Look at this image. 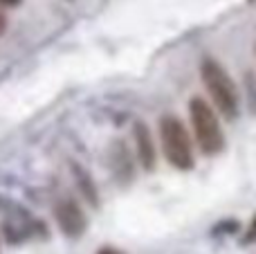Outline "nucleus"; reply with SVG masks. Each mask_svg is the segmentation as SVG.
<instances>
[{
    "mask_svg": "<svg viewBox=\"0 0 256 254\" xmlns=\"http://www.w3.org/2000/svg\"><path fill=\"white\" fill-rule=\"evenodd\" d=\"M238 230V225L234 223V220H227V223H220L216 228V232H222V234H232V232H236Z\"/></svg>",
    "mask_w": 256,
    "mask_h": 254,
    "instance_id": "1a4fd4ad",
    "label": "nucleus"
},
{
    "mask_svg": "<svg viewBox=\"0 0 256 254\" xmlns=\"http://www.w3.org/2000/svg\"><path fill=\"white\" fill-rule=\"evenodd\" d=\"M72 174H74V180H76V184H79L84 198L90 202V205L97 207L99 205V194H97V187H94L92 178H90V174L86 169H81L76 162H72Z\"/></svg>",
    "mask_w": 256,
    "mask_h": 254,
    "instance_id": "0eeeda50",
    "label": "nucleus"
},
{
    "mask_svg": "<svg viewBox=\"0 0 256 254\" xmlns=\"http://www.w3.org/2000/svg\"><path fill=\"white\" fill-rule=\"evenodd\" d=\"M243 243H245V246H252V243H256V216L252 218V225H250V230L245 232Z\"/></svg>",
    "mask_w": 256,
    "mask_h": 254,
    "instance_id": "6e6552de",
    "label": "nucleus"
},
{
    "mask_svg": "<svg viewBox=\"0 0 256 254\" xmlns=\"http://www.w3.org/2000/svg\"><path fill=\"white\" fill-rule=\"evenodd\" d=\"M0 4H4V7H14V4H20V0H0Z\"/></svg>",
    "mask_w": 256,
    "mask_h": 254,
    "instance_id": "f8f14e48",
    "label": "nucleus"
},
{
    "mask_svg": "<svg viewBox=\"0 0 256 254\" xmlns=\"http://www.w3.org/2000/svg\"><path fill=\"white\" fill-rule=\"evenodd\" d=\"M4 30H7V16H4V14L0 12V36L4 34Z\"/></svg>",
    "mask_w": 256,
    "mask_h": 254,
    "instance_id": "9d476101",
    "label": "nucleus"
},
{
    "mask_svg": "<svg viewBox=\"0 0 256 254\" xmlns=\"http://www.w3.org/2000/svg\"><path fill=\"white\" fill-rule=\"evenodd\" d=\"M97 254H124V252H120V250H115V248H102Z\"/></svg>",
    "mask_w": 256,
    "mask_h": 254,
    "instance_id": "9b49d317",
    "label": "nucleus"
},
{
    "mask_svg": "<svg viewBox=\"0 0 256 254\" xmlns=\"http://www.w3.org/2000/svg\"><path fill=\"white\" fill-rule=\"evenodd\" d=\"M160 140H162L164 158L176 169L189 171L194 166V146L184 124L176 115H164L160 120Z\"/></svg>",
    "mask_w": 256,
    "mask_h": 254,
    "instance_id": "7ed1b4c3",
    "label": "nucleus"
},
{
    "mask_svg": "<svg viewBox=\"0 0 256 254\" xmlns=\"http://www.w3.org/2000/svg\"><path fill=\"white\" fill-rule=\"evenodd\" d=\"M189 115L194 124V133L198 140V146L204 156H216L225 146V135H222L220 122H218L214 108L202 97H194L189 102Z\"/></svg>",
    "mask_w": 256,
    "mask_h": 254,
    "instance_id": "f03ea898",
    "label": "nucleus"
},
{
    "mask_svg": "<svg viewBox=\"0 0 256 254\" xmlns=\"http://www.w3.org/2000/svg\"><path fill=\"white\" fill-rule=\"evenodd\" d=\"M135 144H137V156H140V162L146 171H150L155 166V144L153 138H150V130L144 122H137L135 124Z\"/></svg>",
    "mask_w": 256,
    "mask_h": 254,
    "instance_id": "39448f33",
    "label": "nucleus"
},
{
    "mask_svg": "<svg viewBox=\"0 0 256 254\" xmlns=\"http://www.w3.org/2000/svg\"><path fill=\"white\" fill-rule=\"evenodd\" d=\"M110 162H112V169H115V174L120 180H128L132 176V160H130V153H128L126 144H122V142L112 144Z\"/></svg>",
    "mask_w": 256,
    "mask_h": 254,
    "instance_id": "423d86ee",
    "label": "nucleus"
},
{
    "mask_svg": "<svg viewBox=\"0 0 256 254\" xmlns=\"http://www.w3.org/2000/svg\"><path fill=\"white\" fill-rule=\"evenodd\" d=\"M200 76H202V84L209 90V97L214 99L216 108L227 120H234L238 112V88L232 81L230 72L216 58L207 56L200 63Z\"/></svg>",
    "mask_w": 256,
    "mask_h": 254,
    "instance_id": "f257e3e1",
    "label": "nucleus"
},
{
    "mask_svg": "<svg viewBox=\"0 0 256 254\" xmlns=\"http://www.w3.org/2000/svg\"><path fill=\"white\" fill-rule=\"evenodd\" d=\"M54 216H56V223L61 228V232L70 238H79L81 234L88 228V220H86V214L74 200H61L54 210Z\"/></svg>",
    "mask_w": 256,
    "mask_h": 254,
    "instance_id": "20e7f679",
    "label": "nucleus"
}]
</instances>
